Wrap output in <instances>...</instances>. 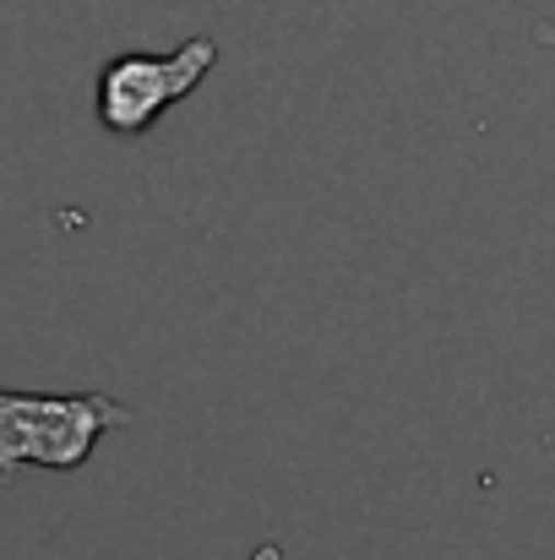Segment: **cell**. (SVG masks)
I'll return each mask as SVG.
<instances>
[{
  "label": "cell",
  "instance_id": "2",
  "mask_svg": "<svg viewBox=\"0 0 555 560\" xmlns=\"http://www.w3.org/2000/svg\"><path fill=\"white\" fill-rule=\"evenodd\" d=\"M218 66V44L207 33L185 38L175 55H115L99 71V126L109 137H142L153 120L190 98L201 77Z\"/></svg>",
  "mask_w": 555,
  "mask_h": 560
},
{
  "label": "cell",
  "instance_id": "1",
  "mask_svg": "<svg viewBox=\"0 0 555 560\" xmlns=\"http://www.w3.org/2000/svg\"><path fill=\"white\" fill-rule=\"evenodd\" d=\"M115 424H126V402L104 392L33 397L0 386V485H11L22 468L77 474Z\"/></svg>",
  "mask_w": 555,
  "mask_h": 560
}]
</instances>
